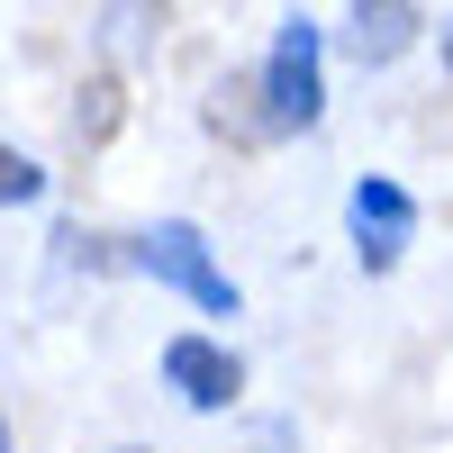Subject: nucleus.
Instances as JSON below:
<instances>
[{"instance_id": "f257e3e1", "label": "nucleus", "mask_w": 453, "mask_h": 453, "mask_svg": "<svg viewBox=\"0 0 453 453\" xmlns=\"http://www.w3.org/2000/svg\"><path fill=\"white\" fill-rule=\"evenodd\" d=\"M318 119H326V36H318V19L290 10L281 36H273V55H263V127L299 136Z\"/></svg>"}, {"instance_id": "f03ea898", "label": "nucleus", "mask_w": 453, "mask_h": 453, "mask_svg": "<svg viewBox=\"0 0 453 453\" xmlns=\"http://www.w3.org/2000/svg\"><path fill=\"white\" fill-rule=\"evenodd\" d=\"M127 263H136V273H155L164 290H181V299H191V309H209V318H236V309H245V299H236V281L218 273V254H209V236H200L191 218L145 226Z\"/></svg>"}, {"instance_id": "7ed1b4c3", "label": "nucleus", "mask_w": 453, "mask_h": 453, "mask_svg": "<svg viewBox=\"0 0 453 453\" xmlns=\"http://www.w3.org/2000/svg\"><path fill=\"white\" fill-rule=\"evenodd\" d=\"M345 226H354V254H363V273H390V263L408 254V236H418V200H408L399 181L363 173V181H354V200H345Z\"/></svg>"}, {"instance_id": "20e7f679", "label": "nucleus", "mask_w": 453, "mask_h": 453, "mask_svg": "<svg viewBox=\"0 0 453 453\" xmlns=\"http://www.w3.org/2000/svg\"><path fill=\"white\" fill-rule=\"evenodd\" d=\"M164 381L181 390V408L218 418V408H236V390H245V363L226 354L218 335H173V345H164Z\"/></svg>"}, {"instance_id": "39448f33", "label": "nucleus", "mask_w": 453, "mask_h": 453, "mask_svg": "<svg viewBox=\"0 0 453 453\" xmlns=\"http://www.w3.org/2000/svg\"><path fill=\"white\" fill-rule=\"evenodd\" d=\"M408 46H418V0H354L345 10V55L363 73H390Z\"/></svg>"}, {"instance_id": "423d86ee", "label": "nucleus", "mask_w": 453, "mask_h": 453, "mask_svg": "<svg viewBox=\"0 0 453 453\" xmlns=\"http://www.w3.org/2000/svg\"><path fill=\"white\" fill-rule=\"evenodd\" d=\"M27 200H46V164L19 155V145H0V209H27Z\"/></svg>"}, {"instance_id": "0eeeda50", "label": "nucleus", "mask_w": 453, "mask_h": 453, "mask_svg": "<svg viewBox=\"0 0 453 453\" xmlns=\"http://www.w3.org/2000/svg\"><path fill=\"white\" fill-rule=\"evenodd\" d=\"M0 453H10V426H0Z\"/></svg>"}, {"instance_id": "6e6552de", "label": "nucleus", "mask_w": 453, "mask_h": 453, "mask_svg": "<svg viewBox=\"0 0 453 453\" xmlns=\"http://www.w3.org/2000/svg\"><path fill=\"white\" fill-rule=\"evenodd\" d=\"M444 55H453V36H444Z\"/></svg>"}]
</instances>
